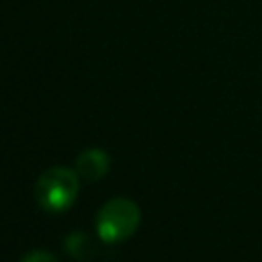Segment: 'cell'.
Returning <instances> with one entry per match:
<instances>
[{
  "instance_id": "obj_1",
  "label": "cell",
  "mask_w": 262,
  "mask_h": 262,
  "mask_svg": "<svg viewBox=\"0 0 262 262\" xmlns=\"http://www.w3.org/2000/svg\"><path fill=\"white\" fill-rule=\"evenodd\" d=\"M80 192V176L76 170L53 166L47 168L35 184V196L43 211L47 213H63L68 211Z\"/></svg>"
},
{
  "instance_id": "obj_2",
  "label": "cell",
  "mask_w": 262,
  "mask_h": 262,
  "mask_svg": "<svg viewBox=\"0 0 262 262\" xmlns=\"http://www.w3.org/2000/svg\"><path fill=\"white\" fill-rule=\"evenodd\" d=\"M141 221V211L131 199H111L96 215V231L104 244L125 242L135 233Z\"/></svg>"
},
{
  "instance_id": "obj_4",
  "label": "cell",
  "mask_w": 262,
  "mask_h": 262,
  "mask_svg": "<svg viewBox=\"0 0 262 262\" xmlns=\"http://www.w3.org/2000/svg\"><path fill=\"white\" fill-rule=\"evenodd\" d=\"M63 250L78 262H88L96 256V242L84 231H72L63 239Z\"/></svg>"
},
{
  "instance_id": "obj_3",
  "label": "cell",
  "mask_w": 262,
  "mask_h": 262,
  "mask_svg": "<svg viewBox=\"0 0 262 262\" xmlns=\"http://www.w3.org/2000/svg\"><path fill=\"white\" fill-rule=\"evenodd\" d=\"M108 166H111V160L106 156V151L98 149V147H92V149H86L82 151L78 158H76V172L82 180L86 182H96L100 180L106 172H108Z\"/></svg>"
},
{
  "instance_id": "obj_5",
  "label": "cell",
  "mask_w": 262,
  "mask_h": 262,
  "mask_svg": "<svg viewBox=\"0 0 262 262\" xmlns=\"http://www.w3.org/2000/svg\"><path fill=\"white\" fill-rule=\"evenodd\" d=\"M20 262H57V258L49 252H41V250H35V252H29Z\"/></svg>"
}]
</instances>
